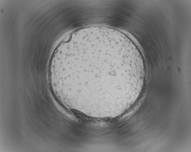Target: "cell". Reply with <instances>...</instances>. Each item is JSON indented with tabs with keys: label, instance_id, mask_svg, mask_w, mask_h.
<instances>
[{
	"label": "cell",
	"instance_id": "6da1fadb",
	"mask_svg": "<svg viewBox=\"0 0 191 152\" xmlns=\"http://www.w3.org/2000/svg\"><path fill=\"white\" fill-rule=\"evenodd\" d=\"M51 77L57 89L75 103L99 110L129 103L143 88L145 71L136 46L116 32L74 42L57 61Z\"/></svg>",
	"mask_w": 191,
	"mask_h": 152
}]
</instances>
